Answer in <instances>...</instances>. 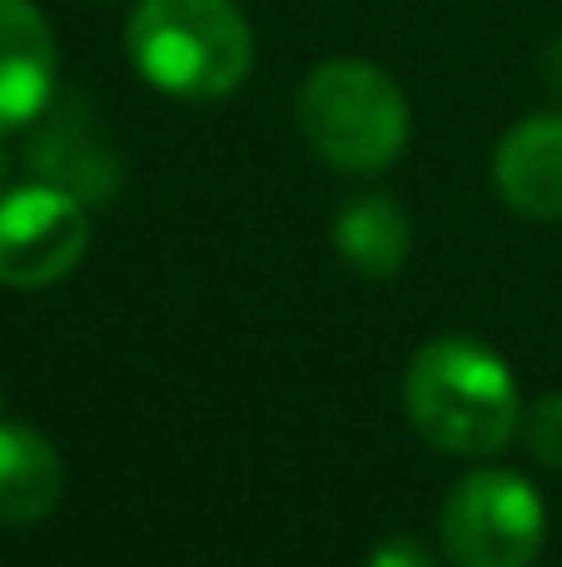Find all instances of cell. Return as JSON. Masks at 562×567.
Returning a JSON list of instances; mask_svg holds the SVG:
<instances>
[{
  "label": "cell",
  "instance_id": "obj_1",
  "mask_svg": "<svg viewBox=\"0 0 562 567\" xmlns=\"http://www.w3.org/2000/svg\"><path fill=\"white\" fill-rule=\"evenodd\" d=\"M408 423L454 458H493L523 429V399L488 343L468 333L428 339L404 373Z\"/></svg>",
  "mask_w": 562,
  "mask_h": 567
},
{
  "label": "cell",
  "instance_id": "obj_2",
  "mask_svg": "<svg viewBox=\"0 0 562 567\" xmlns=\"http://www.w3.org/2000/svg\"><path fill=\"white\" fill-rule=\"evenodd\" d=\"M125 50L139 80L169 100H225L254 65V30L235 0H139Z\"/></svg>",
  "mask_w": 562,
  "mask_h": 567
},
{
  "label": "cell",
  "instance_id": "obj_3",
  "mask_svg": "<svg viewBox=\"0 0 562 567\" xmlns=\"http://www.w3.org/2000/svg\"><path fill=\"white\" fill-rule=\"evenodd\" d=\"M304 145L339 175H384L408 150V95L384 65L334 55L304 75L294 95Z\"/></svg>",
  "mask_w": 562,
  "mask_h": 567
},
{
  "label": "cell",
  "instance_id": "obj_4",
  "mask_svg": "<svg viewBox=\"0 0 562 567\" xmlns=\"http://www.w3.org/2000/svg\"><path fill=\"white\" fill-rule=\"evenodd\" d=\"M543 538V498L508 468H473L454 483L438 513V548L448 567H533Z\"/></svg>",
  "mask_w": 562,
  "mask_h": 567
},
{
  "label": "cell",
  "instance_id": "obj_5",
  "mask_svg": "<svg viewBox=\"0 0 562 567\" xmlns=\"http://www.w3.org/2000/svg\"><path fill=\"white\" fill-rule=\"evenodd\" d=\"M90 249V219L75 195L55 185H25L0 195V284L45 289L60 284Z\"/></svg>",
  "mask_w": 562,
  "mask_h": 567
},
{
  "label": "cell",
  "instance_id": "obj_6",
  "mask_svg": "<svg viewBox=\"0 0 562 567\" xmlns=\"http://www.w3.org/2000/svg\"><path fill=\"white\" fill-rule=\"evenodd\" d=\"M25 165L40 185L65 189L85 209L110 205L119 195V185H125V165H119L105 125L80 95L45 105V115L35 120V135L25 145Z\"/></svg>",
  "mask_w": 562,
  "mask_h": 567
},
{
  "label": "cell",
  "instance_id": "obj_7",
  "mask_svg": "<svg viewBox=\"0 0 562 567\" xmlns=\"http://www.w3.org/2000/svg\"><path fill=\"white\" fill-rule=\"evenodd\" d=\"M55 35L30 0H0V135L35 125L55 100Z\"/></svg>",
  "mask_w": 562,
  "mask_h": 567
},
{
  "label": "cell",
  "instance_id": "obj_8",
  "mask_svg": "<svg viewBox=\"0 0 562 567\" xmlns=\"http://www.w3.org/2000/svg\"><path fill=\"white\" fill-rule=\"evenodd\" d=\"M493 185L503 205L538 225L562 219V110L528 115L493 150Z\"/></svg>",
  "mask_w": 562,
  "mask_h": 567
},
{
  "label": "cell",
  "instance_id": "obj_9",
  "mask_svg": "<svg viewBox=\"0 0 562 567\" xmlns=\"http://www.w3.org/2000/svg\"><path fill=\"white\" fill-rule=\"evenodd\" d=\"M65 493V463L55 443L25 423H0V523L30 528L50 518Z\"/></svg>",
  "mask_w": 562,
  "mask_h": 567
},
{
  "label": "cell",
  "instance_id": "obj_10",
  "mask_svg": "<svg viewBox=\"0 0 562 567\" xmlns=\"http://www.w3.org/2000/svg\"><path fill=\"white\" fill-rule=\"evenodd\" d=\"M334 249L354 275L388 279L408 259V215L388 195H358L339 209L334 219Z\"/></svg>",
  "mask_w": 562,
  "mask_h": 567
},
{
  "label": "cell",
  "instance_id": "obj_11",
  "mask_svg": "<svg viewBox=\"0 0 562 567\" xmlns=\"http://www.w3.org/2000/svg\"><path fill=\"white\" fill-rule=\"evenodd\" d=\"M523 439L528 458H538L543 468H562V393H543L533 409H523Z\"/></svg>",
  "mask_w": 562,
  "mask_h": 567
},
{
  "label": "cell",
  "instance_id": "obj_12",
  "mask_svg": "<svg viewBox=\"0 0 562 567\" xmlns=\"http://www.w3.org/2000/svg\"><path fill=\"white\" fill-rule=\"evenodd\" d=\"M368 567H434V553L414 538H384L368 553Z\"/></svg>",
  "mask_w": 562,
  "mask_h": 567
},
{
  "label": "cell",
  "instance_id": "obj_13",
  "mask_svg": "<svg viewBox=\"0 0 562 567\" xmlns=\"http://www.w3.org/2000/svg\"><path fill=\"white\" fill-rule=\"evenodd\" d=\"M543 80H548V90H553V95H562V35L543 50Z\"/></svg>",
  "mask_w": 562,
  "mask_h": 567
},
{
  "label": "cell",
  "instance_id": "obj_14",
  "mask_svg": "<svg viewBox=\"0 0 562 567\" xmlns=\"http://www.w3.org/2000/svg\"><path fill=\"white\" fill-rule=\"evenodd\" d=\"M0 185H6V155H0Z\"/></svg>",
  "mask_w": 562,
  "mask_h": 567
}]
</instances>
